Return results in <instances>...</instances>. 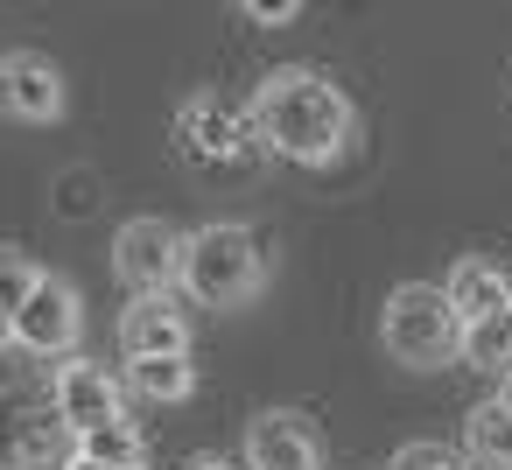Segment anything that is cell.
Here are the masks:
<instances>
[{"label": "cell", "mask_w": 512, "mask_h": 470, "mask_svg": "<svg viewBox=\"0 0 512 470\" xmlns=\"http://www.w3.org/2000/svg\"><path fill=\"white\" fill-rule=\"evenodd\" d=\"M190 470H239V463H225V456H197Z\"/></svg>", "instance_id": "obj_21"}, {"label": "cell", "mask_w": 512, "mask_h": 470, "mask_svg": "<svg viewBox=\"0 0 512 470\" xmlns=\"http://www.w3.org/2000/svg\"><path fill=\"white\" fill-rule=\"evenodd\" d=\"M71 470H99V463H92V456H71Z\"/></svg>", "instance_id": "obj_23"}, {"label": "cell", "mask_w": 512, "mask_h": 470, "mask_svg": "<svg viewBox=\"0 0 512 470\" xmlns=\"http://www.w3.org/2000/svg\"><path fill=\"white\" fill-rule=\"evenodd\" d=\"M463 365L512 379V309H498L491 323H470V330H463Z\"/></svg>", "instance_id": "obj_15"}, {"label": "cell", "mask_w": 512, "mask_h": 470, "mask_svg": "<svg viewBox=\"0 0 512 470\" xmlns=\"http://www.w3.org/2000/svg\"><path fill=\"white\" fill-rule=\"evenodd\" d=\"M260 281H267V253H260V239L246 225L218 218V225L190 232V246H183V288H190V302L239 309V302L260 295Z\"/></svg>", "instance_id": "obj_3"}, {"label": "cell", "mask_w": 512, "mask_h": 470, "mask_svg": "<svg viewBox=\"0 0 512 470\" xmlns=\"http://www.w3.org/2000/svg\"><path fill=\"white\" fill-rule=\"evenodd\" d=\"M246 470H323V442L302 414L267 407L246 421Z\"/></svg>", "instance_id": "obj_10"}, {"label": "cell", "mask_w": 512, "mask_h": 470, "mask_svg": "<svg viewBox=\"0 0 512 470\" xmlns=\"http://www.w3.org/2000/svg\"><path fill=\"white\" fill-rule=\"evenodd\" d=\"M463 449L484 470H512V407L505 400H477L470 421H463Z\"/></svg>", "instance_id": "obj_13"}, {"label": "cell", "mask_w": 512, "mask_h": 470, "mask_svg": "<svg viewBox=\"0 0 512 470\" xmlns=\"http://www.w3.org/2000/svg\"><path fill=\"white\" fill-rule=\"evenodd\" d=\"M50 400H57V421L78 442L99 435V428H113V421H127V393H120V379L99 358H64L57 379H50Z\"/></svg>", "instance_id": "obj_7"}, {"label": "cell", "mask_w": 512, "mask_h": 470, "mask_svg": "<svg viewBox=\"0 0 512 470\" xmlns=\"http://www.w3.org/2000/svg\"><path fill=\"white\" fill-rule=\"evenodd\" d=\"M120 351H127V365H141V358H190V316L176 309V295H134L120 309Z\"/></svg>", "instance_id": "obj_9"}, {"label": "cell", "mask_w": 512, "mask_h": 470, "mask_svg": "<svg viewBox=\"0 0 512 470\" xmlns=\"http://www.w3.org/2000/svg\"><path fill=\"white\" fill-rule=\"evenodd\" d=\"M253 127H260V141H267V155H288V162H337L344 148H351V127H358V113H351V99L323 78V71H302V64H288V71H267L260 78V92H253Z\"/></svg>", "instance_id": "obj_1"}, {"label": "cell", "mask_w": 512, "mask_h": 470, "mask_svg": "<svg viewBox=\"0 0 512 470\" xmlns=\"http://www.w3.org/2000/svg\"><path fill=\"white\" fill-rule=\"evenodd\" d=\"M78 456H92L99 470H141V463H148V442H141V428H134V421H113V428L85 435V442H78Z\"/></svg>", "instance_id": "obj_16"}, {"label": "cell", "mask_w": 512, "mask_h": 470, "mask_svg": "<svg viewBox=\"0 0 512 470\" xmlns=\"http://www.w3.org/2000/svg\"><path fill=\"white\" fill-rule=\"evenodd\" d=\"M36 281H43V267L29 260V253H15V246H0V316H22V302L36 295Z\"/></svg>", "instance_id": "obj_17"}, {"label": "cell", "mask_w": 512, "mask_h": 470, "mask_svg": "<svg viewBox=\"0 0 512 470\" xmlns=\"http://www.w3.org/2000/svg\"><path fill=\"white\" fill-rule=\"evenodd\" d=\"M295 0H246V22H295Z\"/></svg>", "instance_id": "obj_20"}, {"label": "cell", "mask_w": 512, "mask_h": 470, "mask_svg": "<svg viewBox=\"0 0 512 470\" xmlns=\"http://www.w3.org/2000/svg\"><path fill=\"white\" fill-rule=\"evenodd\" d=\"M498 400H505V407H512V379H505V386H498Z\"/></svg>", "instance_id": "obj_24"}, {"label": "cell", "mask_w": 512, "mask_h": 470, "mask_svg": "<svg viewBox=\"0 0 512 470\" xmlns=\"http://www.w3.org/2000/svg\"><path fill=\"white\" fill-rule=\"evenodd\" d=\"M442 295H449V309H456V316H463V330H470V323H491L498 309H512V274L470 253V260H456V267H449Z\"/></svg>", "instance_id": "obj_12"}, {"label": "cell", "mask_w": 512, "mask_h": 470, "mask_svg": "<svg viewBox=\"0 0 512 470\" xmlns=\"http://www.w3.org/2000/svg\"><path fill=\"white\" fill-rule=\"evenodd\" d=\"M78 330H85V302H78V288H71L64 274H43L36 295H29L22 316H15V344H22L29 358H71Z\"/></svg>", "instance_id": "obj_8"}, {"label": "cell", "mask_w": 512, "mask_h": 470, "mask_svg": "<svg viewBox=\"0 0 512 470\" xmlns=\"http://www.w3.org/2000/svg\"><path fill=\"white\" fill-rule=\"evenodd\" d=\"M386 470H463V456L449 442H400Z\"/></svg>", "instance_id": "obj_18"}, {"label": "cell", "mask_w": 512, "mask_h": 470, "mask_svg": "<svg viewBox=\"0 0 512 470\" xmlns=\"http://www.w3.org/2000/svg\"><path fill=\"white\" fill-rule=\"evenodd\" d=\"M57 190H64V197H57V211H64V218H92V204H99V197H92V190H99V183H92V169H71Z\"/></svg>", "instance_id": "obj_19"}, {"label": "cell", "mask_w": 512, "mask_h": 470, "mask_svg": "<svg viewBox=\"0 0 512 470\" xmlns=\"http://www.w3.org/2000/svg\"><path fill=\"white\" fill-rule=\"evenodd\" d=\"M0 113L8 120H57L64 113V71L36 50H8L0 57Z\"/></svg>", "instance_id": "obj_11"}, {"label": "cell", "mask_w": 512, "mask_h": 470, "mask_svg": "<svg viewBox=\"0 0 512 470\" xmlns=\"http://www.w3.org/2000/svg\"><path fill=\"white\" fill-rule=\"evenodd\" d=\"M183 232L169 218H127L120 239H113V274L134 288V295H169L183 281Z\"/></svg>", "instance_id": "obj_6"}, {"label": "cell", "mask_w": 512, "mask_h": 470, "mask_svg": "<svg viewBox=\"0 0 512 470\" xmlns=\"http://www.w3.org/2000/svg\"><path fill=\"white\" fill-rule=\"evenodd\" d=\"M78 435L57 421V400H36L0 372V470H71Z\"/></svg>", "instance_id": "obj_5"}, {"label": "cell", "mask_w": 512, "mask_h": 470, "mask_svg": "<svg viewBox=\"0 0 512 470\" xmlns=\"http://www.w3.org/2000/svg\"><path fill=\"white\" fill-rule=\"evenodd\" d=\"M127 379H134V393H141V400H162V407L197 393L190 358H141V365H127Z\"/></svg>", "instance_id": "obj_14"}, {"label": "cell", "mask_w": 512, "mask_h": 470, "mask_svg": "<svg viewBox=\"0 0 512 470\" xmlns=\"http://www.w3.org/2000/svg\"><path fill=\"white\" fill-rule=\"evenodd\" d=\"M8 344H15V323H8V316H0V351H8Z\"/></svg>", "instance_id": "obj_22"}, {"label": "cell", "mask_w": 512, "mask_h": 470, "mask_svg": "<svg viewBox=\"0 0 512 470\" xmlns=\"http://www.w3.org/2000/svg\"><path fill=\"white\" fill-rule=\"evenodd\" d=\"M169 148H176V162H190L197 176H246V169L267 162V141H260L253 113H239V106H225V99H211V92H197V99L176 106Z\"/></svg>", "instance_id": "obj_2"}, {"label": "cell", "mask_w": 512, "mask_h": 470, "mask_svg": "<svg viewBox=\"0 0 512 470\" xmlns=\"http://www.w3.org/2000/svg\"><path fill=\"white\" fill-rule=\"evenodd\" d=\"M379 344H386L393 365H407V372H435V365L463 358V316L449 309L442 288L407 281V288H393L386 309H379Z\"/></svg>", "instance_id": "obj_4"}]
</instances>
